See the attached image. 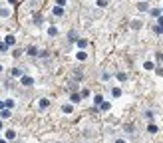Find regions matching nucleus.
I'll return each instance as SVG.
<instances>
[{"label":"nucleus","mask_w":163,"mask_h":143,"mask_svg":"<svg viewBox=\"0 0 163 143\" xmlns=\"http://www.w3.org/2000/svg\"><path fill=\"white\" fill-rule=\"evenodd\" d=\"M20 84L24 86V88H30V86H34V77L32 76H22L20 77Z\"/></svg>","instance_id":"nucleus-1"},{"label":"nucleus","mask_w":163,"mask_h":143,"mask_svg":"<svg viewBox=\"0 0 163 143\" xmlns=\"http://www.w3.org/2000/svg\"><path fill=\"white\" fill-rule=\"evenodd\" d=\"M52 14H54V16H58V18H60V16H64V6H54Z\"/></svg>","instance_id":"nucleus-2"},{"label":"nucleus","mask_w":163,"mask_h":143,"mask_svg":"<svg viewBox=\"0 0 163 143\" xmlns=\"http://www.w3.org/2000/svg\"><path fill=\"white\" fill-rule=\"evenodd\" d=\"M137 10H139V12H147V10H149V4H147V2H143V0H141V2L137 4Z\"/></svg>","instance_id":"nucleus-3"},{"label":"nucleus","mask_w":163,"mask_h":143,"mask_svg":"<svg viewBox=\"0 0 163 143\" xmlns=\"http://www.w3.org/2000/svg\"><path fill=\"white\" fill-rule=\"evenodd\" d=\"M38 105H40V110H46L48 105H50V99H46V98H42L40 101H38Z\"/></svg>","instance_id":"nucleus-4"},{"label":"nucleus","mask_w":163,"mask_h":143,"mask_svg":"<svg viewBox=\"0 0 163 143\" xmlns=\"http://www.w3.org/2000/svg\"><path fill=\"white\" fill-rule=\"evenodd\" d=\"M62 111H64V113H72V111H74V105H72V103H64V105H62Z\"/></svg>","instance_id":"nucleus-5"},{"label":"nucleus","mask_w":163,"mask_h":143,"mask_svg":"<svg viewBox=\"0 0 163 143\" xmlns=\"http://www.w3.org/2000/svg\"><path fill=\"white\" fill-rule=\"evenodd\" d=\"M4 42H6V44H8V46H14V42H16V38H14L12 34H8V36L4 38Z\"/></svg>","instance_id":"nucleus-6"},{"label":"nucleus","mask_w":163,"mask_h":143,"mask_svg":"<svg viewBox=\"0 0 163 143\" xmlns=\"http://www.w3.org/2000/svg\"><path fill=\"white\" fill-rule=\"evenodd\" d=\"M109 107H111L109 101H101V103H99V110H101V111H109Z\"/></svg>","instance_id":"nucleus-7"},{"label":"nucleus","mask_w":163,"mask_h":143,"mask_svg":"<svg viewBox=\"0 0 163 143\" xmlns=\"http://www.w3.org/2000/svg\"><path fill=\"white\" fill-rule=\"evenodd\" d=\"M76 44H78V48H80V50H84V48L87 46V40H84V38H80V40H76Z\"/></svg>","instance_id":"nucleus-8"},{"label":"nucleus","mask_w":163,"mask_h":143,"mask_svg":"<svg viewBox=\"0 0 163 143\" xmlns=\"http://www.w3.org/2000/svg\"><path fill=\"white\" fill-rule=\"evenodd\" d=\"M80 99H82V93H72V96H70V101H72V103H78Z\"/></svg>","instance_id":"nucleus-9"},{"label":"nucleus","mask_w":163,"mask_h":143,"mask_svg":"<svg viewBox=\"0 0 163 143\" xmlns=\"http://www.w3.org/2000/svg\"><path fill=\"white\" fill-rule=\"evenodd\" d=\"M12 76H14V77H22V76H24V72H22L20 68H14V70H12Z\"/></svg>","instance_id":"nucleus-10"},{"label":"nucleus","mask_w":163,"mask_h":143,"mask_svg":"<svg viewBox=\"0 0 163 143\" xmlns=\"http://www.w3.org/2000/svg\"><path fill=\"white\" fill-rule=\"evenodd\" d=\"M76 58H78V60H80V62H84V60H86V58H87V54H86V52H84V50H80V52H78V54H76Z\"/></svg>","instance_id":"nucleus-11"},{"label":"nucleus","mask_w":163,"mask_h":143,"mask_svg":"<svg viewBox=\"0 0 163 143\" xmlns=\"http://www.w3.org/2000/svg\"><path fill=\"white\" fill-rule=\"evenodd\" d=\"M10 16V10L8 8H0V18H8Z\"/></svg>","instance_id":"nucleus-12"},{"label":"nucleus","mask_w":163,"mask_h":143,"mask_svg":"<svg viewBox=\"0 0 163 143\" xmlns=\"http://www.w3.org/2000/svg\"><path fill=\"white\" fill-rule=\"evenodd\" d=\"M139 28H141V22H139V20H133V22H131V30H139Z\"/></svg>","instance_id":"nucleus-13"},{"label":"nucleus","mask_w":163,"mask_h":143,"mask_svg":"<svg viewBox=\"0 0 163 143\" xmlns=\"http://www.w3.org/2000/svg\"><path fill=\"white\" fill-rule=\"evenodd\" d=\"M111 96H113V98H120V96H121V89L120 88H111Z\"/></svg>","instance_id":"nucleus-14"},{"label":"nucleus","mask_w":163,"mask_h":143,"mask_svg":"<svg viewBox=\"0 0 163 143\" xmlns=\"http://www.w3.org/2000/svg\"><path fill=\"white\" fill-rule=\"evenodd\" d=\"M28 56H38V48L30 46V48H28Z\"/></svg>","instance_id":"nucleus-15"},{"label":"nucleus","mask_w":163,"mask_h":143,"mask_svg":"<svg viewBox=\"0 0 163 143\" xmlns=\"http://www.w3.org/2000/svg\"><path fill=\"white\" fill-rule=\"evenodd\" d=\"M115 77H118L120 82H125V80H127V74H123V72H120V74H115Z\"/></svg>","instance_id":"nucleus-16"},{"label":"nucleus","mask_w":163,"mask_h":143,"mask_svg":"<svg viewBox=\"0 0 163 143\" xmlns=\"http://www.w3.org/2000/svg\"><path fill=\"white\" fill-rule=\"evenodd\" d=\"M14 137H16L14 129H8V131H6V139H14Z\"/></svg>","instance_id":"nucleus-17"},{"label":"nucleus","mask_w":163,"mask_h":143,"mask_svg":"<svg viewBox=\"0 0 163 143\" xmlns=\"http://www.w3.org/2000/svg\"><path fill=\"white\" fill-rule=\"evenodd\" d=\"M101 101H104V98H101V96H96V98H94V103H96V107H98Z\"/></svg>","instance_id":"nucleus-18"},{"label":"nucleus","mask_w":163,"mask_h":143,"mask_svg":"<svg viewBox=\"0 0 163 143\" xmlns=\"http://www.w3.org/2000/svg\"><path fill=\"white\" fill-rule=\"evenodd\" d=\"M4 105H6L8 110H10V107H14V99H6V101H4Z\"/></svg>","instance_id":"nucleus-19"},{"label":"nucleus","mask_w":163,"mask_h":143,"mask_svg":"<svg viewBox=\"0 0 163 143\" xmlns=\"http://www.w3.org/2000/svg\"><path fill=\"white\" fill-rule=\"evenodd\" d=\"M143 68H145V70H153V62H145V64H143Z\"/></svg>","instance_id":"nucleus-20"},{"label":"nucleus","mask_w":163,"mask_h":143,"mask_svg":"<svg viewBox=\"0 0 163 143\" xmlns=\"http://www.w3.org/2000/svg\"><path fill=\"white\" fill-rule=\"evenodd\" d=\"M147 131H149V133H157V125H149Z\"/></svg>","instance_id":"nucleus-21"},{"label":"nucleus","mask_w":163,"mask_h":143,"mask_svg":"<svg viewBox=\"0 0 163 143\" xmlns=\"http://www.w3.org/2000/svg\"><path fill=\"white\" fill-rule=\"evenodd\" d=\"M48 34H50V36H56V34H58V30H56L54 26H52V28H50V30H48Z\"/></svg>","instance_id":"nucleus-22"},{"label":"nucleus","mask_w":163,"mask_h":143,"mask_svg":"<svg viewBox=\"0 0 163 143\" xmlns=\"http://www.w3.org/2000/svg\"><path fill=\"white\" fill-rule=\"evenodd\" d=\"M2 117H4V119H6V117H10V111H8V110H2Z\"/></svg>","instance_id":"nucleus-23"},{"label":"nucleus","mask_w":163,"mask_h":143,"mask_svg":"<svg viewBox=\"0 0 163 143\" xmlns=\"http://www.w3.org/2000/svg\"><path fill=\"white\" fill-rule=\"evenodd\" d=\"M98 6H101V8L108 6V0H98Z\"/></svg>","instance_id":"nucleus-24"},{"label":"nucleus","mask_w":163,"mask_h":143,"mask_svg":"<svg viewBox=\"0 0 163 143\" xmlns=\"http://www.w3.org/2000/svg\"><path fill=\"white\" fill-rule=\"evenodd\" d=\"M4 50H8V44H6V42H4V44L0 42V52H4Z\"/></svg>","instance_id":"nucleus-25"},{"label":"nucleus","mask_w":163,"mask_h":143,"mask_svg":"<svg viewBox=\"0 0 163 143\" xmlns=\"http://www.w3.org/2000/svg\"><path fill=\"white\" fill-rule=\"evenodd\" d=\"M68 36H70V38H72V42H76V32H74V30H72V32L68 34Z\"/></svg>","instance_id":"nucleus-26"},{"label":"nucleus","mask_w":163,"mask_h":143,"mask_svg":"<svg viewBox=\"0 0 163 143\" xmlns=\"http://www.w3.org/2000/svg\"><path fill=\"white\" fill-rule=\"evenodd\" d=\"M155 74H157V76H161V77H163V68H157V70H155Z\"/></svg>","instance_id":"nucleus-27"},{"label":"nucleus","mask_w":163,"mask_h":143,"mask_svg":"<svg viewBox=\"0 0 163 143\" xmlns=\"http://www.w3.org/2000/svg\"><path fill=\"white\" fill-rule=\"evenodd\" d=\"M56 2H58L56 6H64V4H66V0H56Z\"/></svg>","instance_id":"nucleus-28"},{"label":"nucleus","mask_w":163,"mask_h":143,"mask_svg":"<svg viewBox=\"0 0 163 143\" xmlns=\"http://www.w3.org/2000/svg\"><path fill=\"white\" fill-rule=\"evenodd\" d=\"M4 107H6V105H4V101H0V110H4Z\"/></svg>","instance_id":"nucleus-29"},{"label":"nucleus","mask_w":163,"mask_h":143,"mask_svg":"<svg viewBox=\"0 0 163 143\" xmlns=\"http://www.w3.org/2000/svg\"><path fill=\"white\" fill-rule=\"evenodd\" d=\"M8 2H10V4H16V2H18V0H8Z\"/></svg>","instance_id":"nucleus-30"},{"label":"nucleus","mask_w":163,"mask_h":143,"mask_svg":"<svg viewBox=\"0 0 163 143\" xmlns=\"http://www.w3.org/2000/svg\"><path fill=\"white\" fill-rule=\"evenodd\" d=\"M115 143H125V141H123V139H118V141H115Z\"/></svg>","instance_id":"nucleus-31"},{"label":"nucleus","mask_w":163,"mask_h":143,"mask_svg":"<svg viewBox=\"0 0 163 143\" xmlns=\"http://www.w3.org/2000/svg\"><path fill=\"white\" fill-rule=\"evenodd\" d=\"M0 129H2V119H0Z\"/></svg>","instance_id":"nucleus-32"},{"label":"nucleus","mask_w":163,"mask_h":143,"mask_svg":"<svg viewBox=\"0 0 163 143\" xmlns=\"http://www.w3.org/2000/svg\"><path fill=\"white\" fill-rule=\"evenodd\" d=\"M0 143H6V141H4V139H0Z\"/></svg>","instance_id":"nucleus-33"},{"label":"nucleus","mask_w":163,"mask_h":143,"mask_svg":"<svg viewBox=\"0 0 163 143\" xmlns=\"http://www.w3.org/2000/svg\"><path fill=\"white\" fill-rule=\"evenodd\" d=\"M0 72H2V66H0Z\"/></svg>","instance_id":"nucleus-34"}]
</instances>
